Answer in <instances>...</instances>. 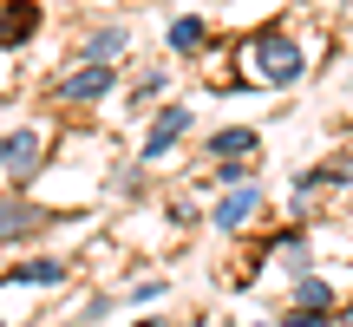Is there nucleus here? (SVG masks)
Masks as SVG:
<instances>
[{
	"label": "nucleus",
	"instance_id": "obj_11",
	"mask_svg": "<svg viewBox=\"0 0 353 327\" xmlns=\"http://www.w3.org/2000/svg\"><path fill=\"white\" fill-rule=\"evenodd\" d=\"M327 301H334V288H327V281H321V275L294 288V308H307V315H321V308H327Z\"/></svg>",
	"mask_w": 353,
	"mask_h": 327
},
{
	"label": "nucleus",
	"instance_id": "obj_8",
	"mask_svg": "<svg viewBox=\"0 0 353 327\" xmlns=\"http://www.w3.org/2000/svg\"><path fill=\"white\" fill-rule=\"evenodd\" d=\"M46 216L33 210V203H0V236H20V229H39Z\"/></svg>",
	"mask_w": 353,
	"mask_h": 327
},
{
	"label": "nucleus",
	"instance_id": "obj_1",
	"mask_svg": "<svg viewBox=\"0 0 353 327\" xmlns=\"http://www.w3.org/2000/svg\"><path fill=\"white\" fill-rule=\"evenodd\" d=\"M249 66L268 79V86H294V79H301V46H294L288 33H262L249 46Z\"/></svg>",
	"mask_w": 353,
	"mask_h": 327
},
{
	"label": "nucleus",
	"instance_id": "obj_14",
	"mask_svg": "<svg viewBox=\"0 0 353 327\" xmlns=\"http://www.w3.org/2000/svg\"><path fill=\"white\" fill-rule=\"evenodd\" d=\"M255 327H268V321H255Z\"/></svg>",
	"mask_w": 353,
	"mask_h": 327
},
{
	"label": "nucleus",
	"instance_id": "obj_9",
	"mask_svg": "<svg viewBox=\"0 0 353 327\" xmlns=\"http://www.w3.org/2000/svg\"><path fill=\"white\" fill-rule=\"evenodd\" d=\"M0 151H7V157H0V164H13V170H26V164H33V157H39V131H13V138H7V144H0Z\"/></svg>",
	"mask_w": 353,
	"mask_h": 327
},
{
	"label": "nucleus",
	"instance_id": "obj_12",
	"mask_svg": "<svg viewBox=\"0 0 353 327\" xmlns=\"http://www.w3.org/2000/svg\"><path fill=\"white\" fill-rule=\"evenodd\" d=\"M13 281H59V262H20Z\"/></svg>",
	"mask_w": 353,
	"mask_h": 327
},
{
	"label": "nucleus",
	"instance_id": "obj_4",
	"mask_svg": "<svg viewBox=\"0 0 353 327\" xmlns=\"http://www.w3.org/2000/svg\"><path fill=\"white\" fill-rule=\"evenodd\" d=\"M33 26H39V7H33V0H13V7L0 13V46H20Z\"/></svg>",
	"mask_w": 353,
	"mask_h": 327
},
{
	"label": "nucleus",
	"instance_id": "obj_2",
	"mask_svg": "<svg viewBox=\"0 0 353 327\" xmlns=\"http://www.w3.org/2000/svg\"><path fill=\"white\" fill-rule=\"evenodd\" d=\"M118 86V79H112V66H79V72L72 79H65V99H72V105H92V99H105V92H112Z\"/></svg>",
	"mask_w": 353,
	"mask_h": 327
},
{
	"label": "nucleus",
	"instance_id": "obj_5",
	"mask_svg": "<svg viewBox=\"0 0 353 327\" xmlns=\"http://www.w3.org/2000/svg\"><path fill=\"white\" fill-rule=\"evenodd\" d=\"M255 203H262V190H249V184H236V190H229L223 203H216V229H236L242 216L255 210Z\"/></svg>",
	"mask_w": 353,
	"mask_h": 327
},
{
	"label": "nucleus",
	"instance_id": "obj_13",
	"mask_svg": "<svg viewBox=\"0 0 353 327\" xmlns=\"http://www.w3.org/2000/svg\"><path fill=\"white\" fill-rule=\"evenodd\" d=\"M341 327H353V308H347V315H341Z\"/></svg>",
	"mask_w": 353,
	"mask_h": 327
},
{
	"label": "nucleus",
	"instance_id": "obj_10",
	"mask_svg": "<svg viewBox=\"0 0 353 327\" xmlns=\"http://www.w3.org/2000/svg\"><path fill=\"white\" fill-rule=\"evenodd\" d=\"M203 39H210V26H203V20H196V13H183V20H176V26H170V46H176V52H196V46H203Z\"/></svg>",
	"mask_w": 353,
	"mask_h": 327
},
{
	"label": "nucleus",
	"instance_id": "obj_3",
	"mask_svg": "<svg viewBox=\"0 0 353 327\" xmlns=\"http://www.w3.org/2000/svg\"><path fill=\"white\" fill-rule=\"evenodd\" d=\"M183 131H190V105H170V112H164V118H157V125H151V144H144V157L170 151V144L183 138Z\"/></svg>",
	"mask_w": 353,
	"mask_h": 327
},
{
	"label": "nucleus",
	"instance_id": "obj_15",
	"mask_svg": "<svg viewBox=\"0 0 353 327\" xmlns=\"http://www.w3.org/2000/svg\"><path fill=\"white\" fill-rule=\"evenodd\" d=\"M144 327H151V321H144Z\"/></svg>",
	"mask_w": 353,
	"mask_h": 327
},
{
	"label": "nucleus",
	"instance_id": "obj_6",
	"mask_svg": "<svg viewBox=\"0 0 353 327\" xmlns=\"http://www.w3.org/2000/svg\"><path fill=\"white\" fill-rule=\"evenodd\" d=\"M255 144H262V138H255L249 125H229V131H216V138H210V157H249Z\"/></svg>",
	"mask_w": 353,
	"mask_h": 327
},
{
	"label": "nucleus",
	"instance_id": "obj_7",
	"mask_svg": "<svg viewBox=\"0 0 353 327\" xmlns=\"http://www.w3.org/2000/svg\"><path fill=\"white\" fill-rule=\"evenodd\" d=\"M118 52H125V26H99V33L85 39V59L92 66H112Z\"/></svg>",
	"mask_w": 353,
	"mask_h": 327
}]
</instances>
